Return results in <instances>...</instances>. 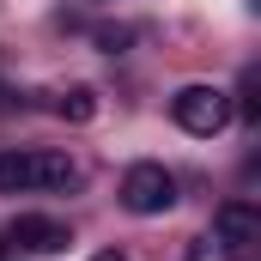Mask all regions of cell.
<instances>
[{
	"label": "cell",
	"mask_w": 261,
	"mask_h": 261,
	"mask_svg": "<svg viewBox=\"0 0 261 261\" xmlns=\"http://www.w3.org/2000/svg\"><path fill=\"white\" fill-rule=\"evenodd\" d=\"M97 43H103L110 55H122V49L134 43V31H128V24H116V31H97Z\"/></svg>",
	"instance_id": "cell-7"
},
{
	"label": "cell",
	"mask_w": 261,
	"mask_h": 261,
	"mask_svg": "<svg viewBox=\"0 0 261 261\" xmlns=\"http://www.w3.org/2000/svg\"><path fill=\"white\" fill-rule=\"evenodd\" d=\"M55 110H61L67 122H91V116H97V91H91V85H73V91H61Z\"/></svg>",
	"instance_id": "cell-6"
},
{
	"label": "cell",
	"mask_w": 261,
	"mask_h": 261,
	"mask_svg": "<svg viewBox=\"0 0 261 261\" xmlns=\"http://www.w3.org/2000/svg\"><path fill=\"white\" fill-rule=\"evenodd\" d=\"M261 103H255V73H243V116H255Z\"/></svg>",
	"instance_id": "cell-8"
},
{
	"label": "cell",
	"mask_w": 261,
	"mask_h": 261,
	"mask_svg": "<svg viewBox=\"0 0 261 261\" xmlns=\"http://www.w3.org/2000/svg\"><path fill=\"white\" fill-rule=\"evenodd\" d=\"M73 176L79 170L67 152H0V195H49Z\"/></svg>",
	"instance_id": "cell-1"
},
{
	"label": "cell",
	"mask_w": 261,
	"mask_h": 261,
	"mask_svg": "<svg viewBox=\"0 0 261 261\" xmlns=\"http://www.w3.org/2000/svg\"><path fill=\"white\" fill-rule=\"evenodd\" d=\"M170 116H176V128H182V134L213 140V134L231 128L237 103H231V91H219V85H182V91L170 97Z\"/></svg>",
	"instance_id": "cell-2"
},
{
	"label": "cell",
	"mask_w": 261,
	"mask_h": 261,
	"mask_svg": "<svg viewBox=\"0 0 261 261\" xmlns=\"http://www.w3.org/2000/svg\"><path fill=\"white\" fill-rule=\"evenodd\" d=\"M122 206L140 213V219L170 213V206H176V176H170L164 164H128V176H122Z\"/></svg>",
	"instance_id": "cell-3"
},
{
	"label": "cell",
	"mask_w": 261,
	"mask_h": 261,
	"mask_svg": "<svg viewBox=\"0 0 261 261\" xmlns=\"http://www.w3.org/2000/svg\"><path fill=\"white\" fill-rule=\"evenodd\" d=\"M6 243H18L31 255H61L67 243H73V231H67L61 219H49V213H18L12 231H6Z\"/></svg>",
	"instance_id": "cell-5"
},
{
	"label": "cell",
	"mask_w": 261,
	"mask_h": 261,
	"mask_svg": "<svg viewBox=\"0 0 261 261\" xmlns=\"http://www.w3.org/2000/svg\"><path fill=\"white\" fill-rule=\"evenodd\" d=\"M91 261H122V255H110V249H103V255H91Z\"/></svg>",
	"instance_id": "cell-9"
},
{
	"label": "cell",
	"mask_w": 261,
	"mask_h": 261,
	"mask_svg": "<svg viewBox=\"0 0 261 261\" xmlns=\"http://www.w3.org/2000/svg\"><path fill=\"white\" fill-rule=\"evenodd\" d=\"M213 231H219V243H225V255H249L261 243V206H249V200H225L219 213H213Z\"/></svg>",
	"instance_id": "cell-4"
}]
</instances>
